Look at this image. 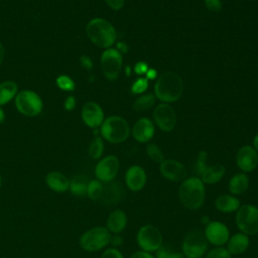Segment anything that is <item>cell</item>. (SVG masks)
I'll return each mask as SVG.
<instances>
[{
	"label": "cell",
	"instance_id": "6da1fadb",
	"mask_svg": "<svg viewBox=\"0 0 258 258\" xmlns=\"http://www.w3.org/2000/svg\"><path fill=\"white\" fill-rule=\"evenodd\" d=\"M180 204L189 211L201 209L206 201V184L198 176H187L177 189Z\"/></svg>",
	"mask_w": 258,
	"mask_h": 258
},
{
	"label": "cell",
	"instance_id": "7a4b0ae2",
	"mask_svg": "<svg viewBox=\"0 0 258 258\" xmlns=\"http://www.w3.org/2000/svg\"><path fill=\"white\" fill-rule=\"evenodd\" d=\"M183 92V82L181 78L173 72L162 73L154 85L155 97L162 103H172L177 101Z\"/></svg>",
	"mask_w": 258,
	"mask_h": 258
},
{
	"label": "cell",
	"instance_id": "3957f363",
	"mask_svg": "<svg viewBox=\"0 0 258 258\" xmlns=\"http://www.w3.org/2000/svg\"><path fill=\"white\" fill-rule=\"evenodd\" d=\"M86 33L94 44L103 48H110L117 38L114 26L104 18L91 19L86 26Z\"/></svg>",
	"mask_w": 258,
	"mask_h": 258
},
{
	"label": "cell",
	"instance_id": "277c9868",
	"mask_svg": "<svg viewBox=\"0 0 258 258\" xmlns=\"http://www.w3.org/2000/svg\"><path fill=\"white\" fill-rule=\"evenodd\" d=\"M100 133L103 139L110 143L118 144L124 142L128 138L130 127L124 118L114 115L103 121L100 127Z\"/></svg>",
	"mask_w": 258,
	"mask_h": 258
},
{
	"label": "cell",
	"instance_id": "5b68a950",
	"mask_svg": "<svg viewBox=\"0 0 258 258\" xmlns=\"http://www.w3.org/2000/svg\"><path fill=\"white\" fill-rule=\"evenodd\" d=\"M111 233L104 226H95L85 231L79 240L81 248L86 252H98L110 245Z\"/></svg>",
	"mask_w": 258,
	"mask_h": 258
},
{
	"label": "cell",
	"instance_id": "8992f818",
	"mask_svg": "<svg viewBox=\"0 0 258 258\" xmlns=\"http://www.w3.org/2000/svg\"><path fill=\"white\" fill-rule=\"evenodd\" d=\"M235 225L239 232L247 236L258 235V207L243 204L235 213Z\"/></svg>",
	"mask_w": 258,
	"mask_h": 258
},
{
	"label": "cell",
	"instance_id": "52a82bcc",
	"mask_svg": "<svg viewBox=\"0 0 258 258\" xmlns=\"http://www.w3.org/2000/svg\"><path fill=\"white\" fill-rule=\"evenodd\" d=\"M196 171L198 174L197 176L205 184H215L225 176L226 168L221 163L210 164L208 162V153L205 150H202L198 154Z\"/></svg>",
	"mask_w": 258,
	"mask_h": 258
},
{
	"label": "cell",
	"instance_id": "ba28073f",
	"mask_svg": "<svg viewBox=\"0 0 258 258\" xmlns=\"http://www.w3.org/2000/svg\"><path fill=\"white\" fill-rule=\"evenodd\" d=\"M136 243L140 250L153 254L163 244V236L159 228L152 224H145L136 233Z\"/></svg>",
	"mask_w": 258,
	"mask_h": 258
},
{
	"label": "cell",
	"instance_id": "9c48e42d",
	"mask_svg": "<svg viewBox=\"0 0 258 258\" xmlns=\"http://www.w3.org/2000/svg\"><path fill=\"white\" fill-rule=\"evenodd\" d=\"M209 250V243L204 233L198 230L190 231L181 242V253L185 258H204Z\"/></svg>",
	"mask_w": 258,
	"mask_h": 258
},
{
	"label": "cell",
	"instance_id": "30bf717a",
	"mask_svg": "<svg viewBox=\"0 0 258 258\" xmlns=\"http://www.w3.org/2000/svg\"><path fill=\"white\" fill-rule=\"evenodd\" d=\"M16 109L27 117H34L42 111V100L33 91L23 90L17 93L14 98Z\"/></svg>",
	"mask_w": 258,
	"mask_h": 258
},
{
	"label": "cell",
	"instance_id": "8fae6325",
	"mask_svg": "<svg viewBox=\"0 0 258 258\" xmlns=\"http://www.w3.org/2000/svg\"><path fill=\"white\" fill-rule=\"evenodd\" d=\"M101 68L104 76L109 81H115L121 72L123 58L116 48H106L101 55Z\"/></svg>",
	"mask_w": 258,
	"mask_h": 258
},
{
	"label": "cell",
	"instance_id": "7c38bea8",
	"mask_svg": "<svg viewBox=\"0 0 258 258\" xmlns=\"http://www.w3.org/2000/svg\"><path fill=\"white\" fill-rule=\"evenodd\" d=\"M203 233L208 243L214 247L225 246L231 236L230 229L221 221H210L205 225Z\"/></svg>",
	"mask_w": 258,
	"mask_h": 258
},
{
	"label": "cell",
	"instance_id": "4fadbf2b",
	"mask_svg": "<svg viewBox=\"0 0 258 258\" xmlns=\"http://www.w3.org/2000/svg\"><path fill=\"white\" fill-rule=\"evenodd\" d=\"M120 169V161L116 155H107L101 158L95 166L94 173L97 179L107 183L113 181Z\"/></svg>",
	"mask_w": 258,
	"mask_h": 258
},
{
	"label": "cell",
	"instance_id": "5bb4252c",
	"mask_svg": "<svg viewBox=\"0 0 258 258\" xmlns=\"http://www.w3.org/2000/svg\"><path fill=\"white\" fill-rule=\"evenodd\" d=\"M153 119L158 128L165 132L173 130L176 125V113L167 103H160L155 107Z\"/></svg>",
	"mask_w": 258,
	"mask_h": 258
},
{
	"label": "cell",
	"instance_id": "9a60e30c",
	"mask_svg": "<svg viewBox=\"0 0 258 258\" xmlns=\"http://www.w3.org/2000/svg\"><path fill=\"white\" fill-rule=\"evenodd\" d=\"M159 172L163 178L172 182H181L187 177L186 167L176 159H164L159 163Z\"/></svg>",
	"mask_w": 258,
	"mask_h": 258
},
{
	"label": "cell",
	"instance_id": "2e32d148",
	"mask_svg": "<svg viewBox=\"0 0 258 258\" xmlns=\"http://www.w3.org/2000/svg\"><path fill=\"white\" fill-rule=\"evenodd\" d=\"M124 181L126 187L130 191L138 192L142 190L147 182V174L145 169L138 164L129 166L124 174Z\"/></svg>",
	"mask_w": 258,
	"mask_h": 258
},
{
	"label": "cell",
	"instance_id": "e0dca14e",
	"mask_svg": "<svg viewBox=\"0 0 258 258\" xmlns=\"http://www.w3.org/2000/svg\"><path fill=\"white\" fill-rule=\"evenodd\" d=\"M236 165L242 172L253 171L258 166V152L251 145L242 146L236 154Z\"/></svg>",
	"mask_w": 258,
	"mask_h": 258
},
{
	"label": "cell",
	"instance_id": "ac0fdd59",
	"mask_svg": "<svg viewBox=\"0 0 258 258\" xmlns=\"http://www.w3.org/2000/svg\"><path fill=\"white\" fill-rule=\"evenodd\" d=\"M82 119L84 123L93 129L101 127L104 119V112L100 105L89 101L84 104L82 108Z\"/></svg>",
	"mask_w": 258,
	"mask_h": 258
},
{
	"label": "cell",
	"instance_id": "d6986e66",
	"mask_svg": "<svg viewBox=\"0 0 258 258\" xmlns=\"http://www.w3.org/2000/svg\"><path fill=\"white\" fill-rule=\"evenodd\" d=\"M155 132L154 125L152 121L146 117L138 119L131 129L133 138L140 143L149 142Z\"/></svg>",
	"mask_w": 258,
	"mask_h": 258
},
{
	"label": "cell",
	"instance_id": "ffe728a7",
	"mask_svg": "<svg viewBox=\"0 0 258 258\" xmlns=\"http://www.w3.org/2000/svg\"><path fill=\"white\" fill-rule=\"evenodd\" d=\"M127 214L120 209L112 211L106 220V228L111 234H121L127 227Z\"/></svg>",
	"mask_w": 258,
	"mask_h": 258
},
{
	"label": "cell",
	"instance_id": "44dd1931",
	"mask_svg": "<svg viewBox=\"0 0 258 258\" xmlns=\"http://www.w3.org/2000/svg\"><path fill=\"white\" fill-rule=\"evenodd\" d=\"M250 246V237L241 232H237L230 236L225 247L229 253L233 255H241L245 253Z\"/></svg>",
	"mask_w": 258,
	"mask_h": 258
},
{
	"label": "cell",
	"instance_id": "7402d4cb",
	"mask_svg": "<svg viewBox=\"0 0 258 258\" xmlns=\"http://www.w3.org/2000/svg\"><path fill=\"white\" fill-rule=\"evenodd\" d=\"M46 186L54 192H64L70 188V178L60 171H49L45 176Z\"/></svg>",
	"mask_w": 258,
	"mask_h": 258
},
{
	"label": "cell",
	"instance_id": "603a6c76",
	"mask_svg": "<svg viewBox=\"0 0 258 258\" xmlns=\"http://www.w3.org/2000/svg\"><path fill=\"white\" fill-rule=\"evenodd\" d=\"M241 205L239 198L231 194H222L218 196L214 202L216 210L223 214L236 213Z\"/></svg>",
	"mask_w": 258,
	"mask_h": 258
},
{
	"label": "cell",
	"instance_id": "cb8c5ba5",
	"mask_svg": "<svg viewBox=\"0 0 258 258\" xmlns=\"http://www.w3.org/2000/svg\"><path fill=\"white\" fill-rule=\"evenodd\" d=\"M250 185V179L247 173L237 172L233 174L228 181V190L229 194L239 197L245 194Z\"/></svg>",
	"mask_w": 258,
	"mask_h": 258
},
{
	"label": "cell",
	"instance_id": "d4e9b609",
	"mask_svg": "<svg viewBox=\"0 0 258 258\" xmlns=\"http://www.w3.org/2000/svg\"><path fill=\"white\" fill-rule=\"evenodd\" d=\"M18 86L13 81H5L0 84V106L9 103L16 97Z\"/></svg>",
	"mask_w": 258,
	"mask_h": 258
},
{
	"label": "cell",
	"instance_id": "484cf974",
	"mask_svg": "<svg viewBox=\"0 0 258 258\" xmlns=\"http://www.w3.org/2000/svg\"><path fill=\"white\" fill-rule=\"evenodd\" d=\"M89 180L82 175L74 176L72 179H70V188L69 190L72 192V195L76 197H84L87 194V185Z\"/></svg>",
	"mask_w": 258,
	"mask_h": 258
},
{
	"label": "cell",
	"instance_id": "4316f807",
	"mask_svg": "<svg viewBox=\"0 0 258 258\" xmlns=\"http://www.w3.org/2000/svg\"><path fill=\"white\" fill-rule=\"evenodd\" d=\"M104 194V182L99 179H91L87 185L86 196L92 201H100Z\"/></svg>",
	"mask_w": 258,
	"mask_h": 258
},
{
	"label": "cell",
	"instance_id": "83f0119b",
	"mask_svg": "<svg viewBox=\"0 0 258 258\" xmlns=\"http://www.w3.org/2000/svg\"><path fill=\"white\" fill-rule=\"evenodd\" d=\"M104 152V141L101 136H95L89 144L88 147V154L89 156L94 159H100Z\"/></svg>",
	"mask_w": 258,
	"mask_h": 258
},
{
	"label": "cell",
	"instance_id": "f1b7e54d",
	"mask_svg": "<svg viewBox=\"0 0 258 258\" xmlns=\"http://www.w3.org/2000/svg\"><path fill=\"white\" fill-rule=\"evenodd\" d=\"M155 96L153 94H144L137 98L133 103V108L136 111L142 112L151 109L155 103Z\"/></svg>",
	"mask_w": 258,
	"mask_h": 258
},
{
	"label": "cell",
	"instance_id": "f546056e",
	"mask_svg": "<svg viewBox=\"0 0 258 258\" xmlns=\"http://www.w3.org/2000/svg\"><path fill=\"white\" fill-rule=\"evenodd\" d=\"M145 152H146L147 156L152 161H154L156 163H161L165 159L164 154H163L161 148L157 144H155V143H148L146 145Z\"/></svg>",
	"mask_w": 258,
	"mask_h": 258
},
{
	"label": "cell",
	"instance_id": "4dcf8cb0",
	"mask_svg": "<svg viewBox=\"0 0 258 258\" xmlns=\"http://www.w3.org/2000/svg\"><path fill=\"white\" fill-rule=\"evenodd\" d=\"M55 84L60 90L66 91V92H73L76 88L74 80L67 75L58 76L55 80Z\"/></svg>",
	"mask_w": 258,
	"mask_h": 258
},
{
	"label": "cell",
	"instance_id": "1f68e13d",
	"mask_svg": "<svg viewBox=\"0 0 258 258\" xmlns=\"http://www.w3.org/2000/svg\"><path fill=\"white\" fill-rule=\"evenodd\" d=\"M204 258H232V255L229 253L225 246H222L209 249Z\"/></svg>",
	"mask_w": 258,
	"mask_h": 258
},
{
	"label": "cell",
	"instance_id": "d6a6232c",
	"mask_svg": "<svg viewBox=\"0 0 258 258\" xmlns=\"http://www.w3.org/2000/svg\"><path fill=\"white\" fill-rule=\"evenodd\" d=\"M147 89H148V80L146 78H138L132 84L131 92L135 95H138V94L144 93Z\"/></svg>",
	"mask_w": 258,
	"mask_h": 258
},
{
	"label": "cell",
	"instance_id": "836d02e7",
	"mask_svg": "<svg viewBox=\"0 0 258 258\" xmlns=\"http://www.w3.org/2000/svg\"><path fill=\"white\" fill-rule=\"evenodd\" d=\"M101 258H124V256L121 253V251L118 250V248L107 247L106 249L103 250Z\"/></svg>",
	"mask_w": 258,
	"mask_h": 258
},
{
	"label": "cell",
	"instance_id": "e575fe53",
	"mask_svg": "<svg viewBox=\"0 0 258 258\" xmlns=\"http://www.w3.org/2000/svg\"><path fill=\"white\" fill-rule=\"evenodd\" d=\"M173 250L168 246V245H164L162 244L154 253V257L155 258H166Z\"/></svg>",
	"mask_w": 258,
	"mask_h": 258
},
{
	"label": "cell",
	"instance_id": "d590c367",
	"mask_svg": "<svg viewBox=\"0 0 258 258\" xmlns=\"http://www.w3.org/2000/svg\"><path fill=\"white\" fill-rule=\"evenodd\" d=\"M205 5L207 9L212 12H219L222 9L221 0H205Z\"/></svg>",
	"mask_w": 258,
	"mask_h": 258
},
{
	"label": "cell",
	"instance_id": "8d00e7d4",
	"mask_svg": "<svg viewBox=\"0 0 258 258\" xmlns=\"http://www.w3.org/2000/svg\"><path fill=\"white\" fill-rule=\"evenodd\" d=\"M148 69H149L148 64H147L145 61H142V60H141V61H138V62L135 63L133 70H134V72H135L136 75L142 76V75H145V74L147 73Z\"/></svg>",
	"mask_w": 258,
	"mask_h": 258
},
{
	"label": "cell",
	"instance_id": "74e56055",
	"mask_svg": "<svg viewBox=\"0 0 258 258\" xmlns=\"http://www.w3.org/2000/svg\"><path fill=\"white\" fill-rule=\"evenodd\" d=\"M110 8L113 10H120L125 4V0H105Z\"/></svg>",
	"mask_w": 258,
	"mask_h": 258
},
{
	"label": "cell",
	"instance_id": "f35d334b",
	"mask_svg": "<svg viewBox=\"0 0 258 258\" xmlns=\"http://www.w3.org/2000/svg\"><path fill=\"white\" fill-rule=\"evenodd\" d=\"M80 62H81V64H82V67H83L85 70H87V71H90V70H92V68H93V61H92L91 57L88 56V55H86V54H84V55H82V56L80 57Z\"/></svg>",
	"mask_w": 258,
	"mask_h": 258
},
{
	"label": "cell",
	"instance_id": "ab89813d",
	"mask_svg": "<svg viewBox=\"0 0 258 258\" xmlns=\"http://www.w3.org/2000/svg\"><path fill=\"white\" fill-rule=\"evenodd\" d=\"M63 107L67 111H73L76 108V99L74 96H68L63 102Z\"/></svg>",
	"mask_w": 258,
	"mask_h": 258
},
{
	"label": "cell",
	"instance_id": "60d3db41",
	"mask_svg": "<svg viewBox=\"0 0 258 258\" xmlns=\"http://www.w3.org/2000/svg\"><path fill=\"white\" fill-rule=\"evenodd\" d=\"M123 244V238L120 236V234H112L110 238V245L114 248H118Z\"/></svg>",
	"mask_w": 258,
	"mask_h": 258
},
{
	"label": "cell",
	"instance_id": "b9f144b4",
	"mask_svg": "<svg viewBox=\"0 0 258 258\" xmlns=\"http://www.w3.org/2000/svg\"><path fill=\"white\" fill-rule=\"evenodd\" d=\"M129 258H155L154 255L152 253L149 252H145L143 250H137L135 252H133Z\"/></svg>",
	"mask_w": 258,
	"mask_h": 258
},
{
	"label": "cell",
	"instance_id": "7bdbcfd3",
	"mask_svg": "<svg viewBox=\"0 0 258 258\" xmlns=\"http://www.w3.org/2000/svg\"><path fill=\"white\" fill-rule=\"evenodd\" d=\"M116 49L122 54V53H127L128 51V45L125 43V42H122V41H119L117 42L116 44Z\"/></svg>",
	"mask_w": 258,
	"mask_h": 258
},
{
	"label": "cell",
	"instance_id": "ee69618b",
	"mask_svg": "<svg viewBox=\"0 0 258 258\" xmlns=\"http://www.w3.org/2000/svg\"><path fill=\"white\" fill-rule=\"evenodd\" d=\"M145 76L147 80H154L157 78V72L154 69H148Z\"/></svg>",
	"mask_w": 258,
	"mask_h": 258
},
{
	"label": "cell",
	"instance_id": "f6af8a7d",
	"mask_svg": "<svg viewBox=\"0 0 258 258\" xmlns=\"http://www.w3.org/2000/svg\"><path fill=\"white\" fill-rule=\"evenodd\" d=\"M166 258H185L181 252L178 251H172Z\"/></svg>",
	"mask_w": 258,
	"mask_h": 258
},
{
	"label": "cell",
	"instance_id": "bcb514c9",
	"mask_svg": "<svg viewBox=\"0 0 258 258\" xmlns=\"http://www.w3.org/2000/svg\"><path fill=\"white\" fill-rule=\"evenodd\" d=\"M4 54H5V49H4L3 44L0 42V64H1V63H2V61H3Z\"/></svg>",
	"mask_w": 258,
	"mask_h": 258
},
{
	"label": "cell",
	"instance_id": "7dc6e473",
	"mask_svg": "<svg viewBox=\"0 0 258 258\" xmlns=\"http://www.w3.org/2000/svg\"><path fill=\"white\" fill-rule=\"evenodd\" d=\"M253 147L258 152V133L255 135V137L253 139Z\"/></svg>",
	"mask_w": 258,
	"mask_h": 258
},
{
	"label": "cell",
	"instance_id": "c3c4849f",
	"mask_svg": "<svg viewBox=\"0 0 258 258\" xmlns=\"http://www.w3.org/2000/svg\"><path fill=\"white\" fill-rule=\"evenodd\" d=\"M5 120V113L3 111V109L0 107V124H2Z\"/></svg>",
	"mask_w": 258,
	"mask_h": 258
},
{
	"label": "cell",
	"instance_id": "681fc988",
	"mask_svg": "<svg viewBox=\"0 0 258 258\" xmlns=\"http://www.w3.org/2000/svg\"><path fill=\"white\" fill-rule=\"evenodd\" d=\"M125 73H126V76H127V77L130 76V74H131V68H130L129 66H126V67H125Z\"/></svg>",
	"mask_w": 258,
	"mask_h": 258
},
{
	"label": "cell",
	"instance_id": "f907efd6",
	"mask_svg": "<svg viewBox=\"0 0 258 258\" xmlns=\"http://www.w3.org/2000/svg\"><path fill=\"white\" fill-rule=\"evenodd\" d=\"M1 185H2V178H1V174H0V189H1Z\"/></svg>",
	"mask_w": 258,
	"mask_h": 258
}]
</instances>
